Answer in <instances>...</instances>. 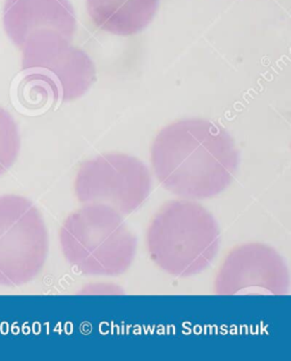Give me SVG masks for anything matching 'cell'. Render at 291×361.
I'll return each instance as SVG.
<instances>
[{
  "instance_id": "5",
  "label": "cell",
  "mask_w": 291,
  "mask_h": 361,
  "mask_svg": "<svg viewBox=\"0 0 291 361\" xmlns=\"http://www.w3.org/2000/svg\"><path fill=\"white\" fill-rule=\"evenodd\" d=\"M20 51L27 82L55 101H74L96 81L92 59L63 37L47 35L30 39Z\"/></svg>"
},
{
  "instance_id": "1",
  "label": "cell",
  "mask_w": 291,
  "mask_h": 361,
  "mask_svg": "<svg viewBox=\"0 0 291 361\" xmlns=\"http://www.w3.org/2000/svg\"><path fill=\"white\" fill-rule=\"evenodd\" d=\"M154 172L165 190L185 199H211L233 183L239 153L233 137L203 118L163 128L150 147Z\"/></svg>"
},
{
  "instance_id": "4",
  "label": "cell",
  "mask_w": 291,
  "mask_h": 361,
  "mask_svg": "<svg viewBox=\"0 0 291 361\" xmlns=\"http://www.w3.org/2000/svg\"><path fill=\"white\" fill-rule=\"evenodd\" d=\"M47 255V227L38 207L23 196H0V285L32 281Z\"/></svg>"
},
{
  "instance_id": "6",
  "label": "cell",
  "mask_w": 291,
  "mask_h": 361,
  "mask_svg": "<svg viewBox=\"0 0 291 361\" xmlns=\"http://www.w3.org/2000/svg\"><path fill=\"white\" fill-rule=\"evenodd\" d=\"M150 185L147 166L139 159L105 153L80 166L74 192L83 204L107 205L124 216L147 200Z\"/></svg>"
},
{
  "instance_id": "8",
  "label": "cell",
  "mask_w": 291,
  "mask_h": 361,
  "mask_svg": "<svg viewBox=\"0 0 291 361\" xmlns=\"http://www.w3.org/2000/svg\"><path fill=\"white\" fill-rule=\"evenodd\" d=\"M4 27L21 49L30 39L57 35L72 42L77 20L68 0H5Z\"/></svg>"
},
{
  "instance_id": "10",
  "label": "cell",
  "mask_w": 291,
  "mask_h": 361,
  "mask_svg": "<svg viewBox=\"0 0 291 361\" xmlns=\"http://www.w3.org/2000/svg\"><path fill=\"white\" fill-rule=\"evenodd\" d=\"M20 149L21 137L18 125L12 114L0 106V176L14 166Z\"/></svg>"
},
{
  "instance_id": "9",
  "label": "cell",
  "mask_w": 291,
  "mask_h": 361,
  "mask_svg": "<svg viewBox=\"0 0 291 361\" xmlns=\"http://www.w3.org/2000/svg\"><path fill=\"white\" fill-rule=\"evenodd\" d=\"M159 0H87L89 16L99 29L133 36L153 21Z\"/></svg>"
},
{
  "instance_id": "3",
  "label": "cell",
  "mask_w": 291,
  "mask_h": 361,
  "mask_svg": "<svg viewBox=\"0 0 291 361\" xmlns=\"http://www.w3.org/2000/svg\"><path fill=\"white\" fill-rule=\"evenodd\" d=\"M63 255L88 276H120L129 269L137 240L123 216L103 204H85L59 229Z\"/></svg>"
},
{
  "instance_id": "7",
  "label": "cell",
  "mask_w": 291,
  "mask_h": 361,
  "mask_svg": "<svg viewBox=\"0 0 291 361\" xmlns=\"http://www.w3.org/2000/svg\"><path fill=\"white\" fill-rule=\"evenodd\" d=\"M290 275L273 247L262 243L235 246L224 257L214 279L218 295H285Z\"/></svg>"
},
{
  "instance_id": "2",
  "label": "cell",
  "mask_w": 291,
  "mask_h": 361,
  "mask_svg": "<svg viewBox=\"0 0 291 361\" xmlns=\"http://www.w3.org/2000/svg\"><path fill=\"white\" fill-rule=\"evenodd\" d=\"M220 246L214 216L197 202L165 203L150 220L147 247L154 264L168 275H197L212 264Z\"/></svg>"
}]
</instances>
